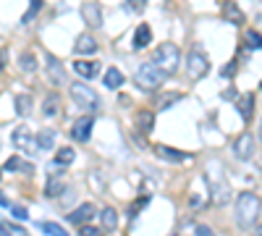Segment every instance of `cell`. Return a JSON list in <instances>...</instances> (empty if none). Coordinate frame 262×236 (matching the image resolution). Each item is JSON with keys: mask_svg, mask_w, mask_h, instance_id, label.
Segmentation results:
<instances>
[{"mask_svg": "<svg viewBox=\"0 0 262 236\" xmlns=\"http://www.w3.org/2000/svg\"><path fill=\"white\" fill-rule=\"evenodd\" d=\"M233 215H236L238 228H252L254 220H257V215H259V199L252 192H241V194L236 197Z\"/></svg>", "mask_w": 262, "mask_h": 236, "instance_id": "cell-1", "label": "cell"}, {"mask_svg": "<svg viewBox=\"0 0 262 236\" xmlns=\"http://www.w3.org/2000/svg\"><path fill=\"white\" fill-rule=\"evenodd\" d=\"M165 71L163 68H157L155 63H142L139 68H136V84H139L142 89H147V92H152V89H157V87H163V81H165Z\"/></svg>", "mask_w": 262, "mask_h": 236, "instance_id": "cell-2", "label": "cell"}, {"mask_svg": "<svg viewBox=\"0 0 262 236\" xmlns=\"http://www.w3.org/2000/svg\"><path fill=\"white\" fill-rule=\"evenodd\" d=\"M178 61H181V53H178V47H176L173 42L157 45L155 58H152V63H155L157 68H163L165 74H173V71L178 68Z\"/></svg>", "mask_w": 262, "mask_h": 236, "instance_id": "cell-3", "label": "cell"}, {"mask_svg": "<svg viewBox=\"0 0 262 236\" xmlns=\"http://www.w3.org/2000/svg\"><path fill=\"white\" fill-rule=\"evenodd\" d=\"M71 97H74V102L79 105V108H84V110H100V108H102L97 92H95L92 87L82 84V81L71 84Z\"/></svg>", "mask_w": 262, "mask_h": 236, "instance_id": "cell-4", "label": "cell"}, {"mask_svg": "<svg viewBox=\"0 0 262 236\" xmlns=\"http://www.w3.org/2000/svg\"><path fill=\"white\" fill-rule=\"evenodd\" d=\"M207 71H210V61H207V58H204L199 50L189 53V58H186V74H189L191 79L207 76Z\"/></svg>", "mask_w": 262, "mask_h": 236, "instance_id": "cell-5", "label": "cell"}, {"mask_svg": "<svg viewBox=\"0 0 262 236\" xmlns=\"http://www.w3.org/2000/svg\"><path fill=\"white\" fill-rule=\"evenodd\" d=\"M92 129H95V118L92 115H82V118H76V124L71 126V137L76 142H89L92 139Z\"/></svg>", "mask_w": 262, "mask_h": 236, "instance_id": "cell-6", "label": "cell"}, {"mask_svg": "<svg viewBox=\"0 0 262 236\" xmlns=\"http://www.w3.org/2000/svg\"><path fill=\"white\" fill-rule=\"evenodd\" d=\"M155 155L165 160V163H189V160H194V155H189V152H181L176 147H168V145H157L155 147Z\"/></svg>", "mask_w": 262, "mask_h": 236, "instance_id": "cell-7", "label": "cell"}, {"mask_svg": "<svg viewBox=\"0 0 262 236\" xmlns=\"http://www.w3.org/2000/svg\"><path fill=\"white\" fill-rule=\"evenodd\" d=\"M233 155L238 160H252V155H254V139H252V134H241L233 142Z\"/></svg>", "mask_w": 262, "mask_h": 236, "instance_id": "cell-8", "label": "cell"}, {"mask_svg": "<svg viewBox=\"0 0 262 236\" xmlns=\"http://www.w3.org/2000/svg\"><path fill=\"white\" fill-rule=\"evenodd\" d=\"M45 66H48V76L55 87L63 84V79H66V66L58 61L55 55H45Z\"/></svg>", "mask_w": 262, "mask_h": 236, "instance_id": "cell-9", "label": "cell"}, {"mask_svg": "<svg viewBox=\"0 0 262 236\" xmlns=\"http://www.w3.org/2000/svg\"><path fill=\"white\" fill-rule=\"evenodd\" d=\"M82 19H84L92 29L102 27V8H100V3H84V6H82Z\"/></svg>", "mask_w": 262, "mask_h": 236, "instance_id": "cell-10", "label": "cell"}, {"mask_svg": "<svg viewBox=\"0 0 262 236\" xmlns=\"http://www.w3.org/2000/svg\"><path fill=\"white\" fill-rule=\"evenodd\" d=\"M236 108H238V115H241V121H252V113H254V94H241V97L236 100Z\"/></svg>", "mask_w": 262, "mask_h": 236, "instance_id": "cell-11", "label": "cell"}, {"mask_svg": "<svg viewBox=\"0 0 262 236\" xmlns=\"http://www.w3.org/2000/svg\"><path fill=\"white\" fill-rule=\"evenodd\" d=\"M100 63L97 61H76L74 63V71H76V74L79 76H84V79H95L97 74H100Z\"/></svg>", "mask_w": 262, "mask_h": 236, "instance_id": "cell-12", "label": "cell"}, {"mask_svg": "<svg viewBox=\"0 0 262 236\" xmlns=\"http://www.w3.org/2000/svg\"><path fill=\"white\" fill-rule=\"evenodd\" d=\"M92 215H95V207L89 205V202H82L76 210L68 212V223H87Z\"/></svg>", "mask_w": 262, "mask_h": 236, "instance_id": "cell-13", "label": "cell"}, {"mask_svg": "<svg viewBox=\"0 0 262 236\" xmlns=\"http://www.w3.org/2000/svg\"><path fill=\"white\" fill-rule=\"evenodd\" d=\"M74 50H76V55H92V53L97 50V42H95L92 34H79Z\"/></svg>", "mask_w": 262, "mask_h": 236, "instance_id": "cell-14", "label": "cell"}, {"mask_svg": "<svg viewBox=\"0 0 262 236\" xmlns=\"http://www.w3.org/2000/svg\"><path fill=\"white\" fill-rule=\"evenodd\" d=\"M61 110V94L58 92H50L48 97L42 100V115H48V118H55Z\"/></svg>", "mask_w": 262, "mask_h": 236, "instance_id": "cell-15", "label": "cell"}, {"mask_svg": "<svg viewBox=\"0 0 262 236\" xmlns=\"http://www.w3.org/2000/svg\"><path fill=\"white\" fill-rule=\"evenodd\" d=\"M100 220H102V228H105L108 233L116 231L118 228V212H116V207H102Z\"/></svg>", "mask_w": 262, "mask_h": 236, "instance_id": "cell-16", "label": "cell"}, {"mask_svg": "<svg viewBox=\"0 0 262 236\" xmlns=\"http://www.w3.org/2000/svg\"><path fill=\"white\" fill-rule=\"evenodd\" d=\"M223 16L228 19L231 24H236V27H241V24L246 21L244 14H241V8H238L236 3H231V0H228V3H223Z\"/></svg>", "mask_w": 262, "mask_h": 236, "instance_id": "cell-17", "label": "cell"}, {"mask_svg": "<svg viewBox=\"0 0 262 236\" xmlns=\"http://www.w3.org/2000/svg\"><path fill=\"white\" fill-rule=\"evenodd\" d=\"M150 40H152V29H150V24H142V27L136 29V34H134V47H136V50H142V47L150 45Z\"/></svg>", "mask_w": 262, "mask_h": 236, "instance_id": "cell-18", "label": "cell"}, {"mask_svg": "<svg viewBox=\"0 0 262 236\" xmlns=\"http://www.w3.org/2000/svg\"><path fill=\"white\" fill-rule=\"evenodd\" d=\"M14 142H16L19 147H24L27 152H34V150H37V145H32V137H29L27 129H16V132H14Z\"/></svg>", "mask_w": 262, "mask_h": 236, "instance_id": "cell-19", "label": "cell"}, {"mask_svg": "<svg viewBox=\"0 0 262 236\" xmlns=\"http://www.w3.org/2000/svg\"><path fill=\"white\" fill-rule=\"evenodd\" d=\"M102 81H105L108 89H118V87L123 84V74H121L118 68H108L105 76H102Z\"/></svg>", "mask_w": 262, "mask_h": 236, "instance_id": "cell-20", "label": "cell"}, {"mask_svg": "<svg viewBox=\"0 0 262 236\" xmlns=\"http://www.w3.org/2000/svg\"><path fill=\"white\" fill-rule=\"evenodd\" d=\"M136 126H139V132H152V126H155V115L150 110H139L136 113Z\"/></svg>", "mask_w": 262, "mask_h": 236, "instance_id": "cell-21", "label": "cell"}, {"mask_svg": "<svg viewBox=\"0 0 262 236\" xmlns=\"http://www.w3.org/2000/svg\"><path fill=\"white\" fill-rule=\"evenodd\" d=\"M37 147L40 150H53L55 147V132L53 129H42L37 134Z\"/></svg>", "mask_w": 262, "mask_h": 236, "instance_id": "cell-22", "label": "cell"}, {"mask_svg": "<svg viewBox=\"0 0 262 236\" xmlns=\"http://www.w3.org/2000/svg\"><path fill=\"white\" fill-rule=\"evenodd\" d=\"M63 189H66V181L58 179V176H53V179H48V184H45V194L58 197V194H63Z\"/></svg>", "mask_w": 262, "mask_h": 236, "instance_id": "cell-23", "label": "cell"}, {"mask_svg": "<svg viewBox=\"0 0 262 236\" xmlns=\"http://www.w3.org/2000/svg\"><path fill=\"white\" fill-rule=\"evenodd\" d=\"M76 158V150L74 147H61L58 155H55V165H61V168H66V165H71Z\"/></svg>", "mask_w": 262, "mask_h": 236, "instance_id": "cell-24", "label": "cell"}, {"mask_svg": "<svg viewBox=\"0 0 262 236\" xmlns=\"http://www.w3.org/2000/svg\"><path fill=\"white\" fill-rule=\"evenodd\" d=\"M37 226H40V231H42V233H48V236H68V231H66V228H61L58 223H50V220H40Z\"/></svg>", "mask_w": 262, "mask_h": 236, "instance_id": "cell-25", "label": "cell"}, {"mask_svg": "<svg viewBox=\"0 0 262 236\" xmlns=\"http://www.w3.org/2000/svg\"><path fill=\"white\" fill-rule=\"evenodd\" d=\"M19 68L21 71H34L37 68V58H34L32 53H21L19 55Z\"/></svg>", "mask_w": 262, "mask_h": 236, "instance_id": "cell-26", "label": "cell"}, {"mask_svg": "<svg viewBox=\"0 0 262 236\" xmlns=\"http://www.w3.org/2000/svg\"><path fill=\"white\" fill-rule=\"evenodd\" d=\"M6 171H27V173H32V165H27L21 158H11L6 163Z\"/></svg>", "mask_w": 262, "mask_h": 236, "instance_id": "cell-27", "label": "cell"}, {"mask_svg": "<svg viewBox=\"0 0 262 236\" xmlns=\"http://www.w3.org/2000/svg\"><path fill=\"white\" fill-rule=\"evenodd\" d=\"M16 110L21 115H27L32 110V97H29V94H19V97H16Z\"/></svg>", "mask_w": 262, "mask_h": 236, "instance_id": "cell-28", "label": "cell"}, {"mask_svg": "<svg viewBox=\"0 0 262 236\" xmlns=\"http://www.w3.org/2000/svg\"><path fill=\"white\" fill-rule=\"evenodd\" d=\"M42 6H45L42 0H29V11H27V16H24V24H29L34 16H37L40 11H42Z\"/></svg>", "mask_w": 262, "mask_h": 236, "instance_id": "cell-29", "label": "cell"}, {"mask_svg": "<svg viewBox=\"0 0 262 236\" xmlns=\"http://www.w3.org/2000/svg\"><path fill=\"white\" fill-rule=\"evenodd\" d=\"M246 47H252V50H262V34L259 32H246Z\"/></svg>", "mask_w": 262, "mask_h": 236, "instance_id": "cell-30", "label": "cell"}, {"mask_svg": "<svg viewBox=\"0 0 262 236\" xmlns=\"http://www.w3.org/2000/svg\"><path fill=\"white\" fill-rule=\"evenodd\" d=\"M147 202H150V194H147V197H139V199H136V202L131 205V210H129V218H134V215H136V212H139L142 207H147Z\"/></svg>", "mask_w": 262, "mask_h": 236, "instance_id": "cell-31", "label": "cell"}, {"mask_svg": "<svg viewBox=\"0 0 262 236\" xmlns=\"http://www.w3.org/2000/svg\"><path fill=\"white\" fill-rule=\"evenodd\" d=\"M79 236H102V228H97V226H82V228H79Z\"/></svg>", "mask_w": 262, "mask_h": 236, "instance_id": "cell-32", "label": "cell"}, {"mask_svg": "<svg viewBox=\"0 0 262 236\" xmlns=\"http://www.w3.org/2000/svg\"><path fill=\"white\" fill-rule=\"evenodd\" d=\"M176 100H181V94H165V100H160V110H165L168 105H173Z\"/></svg>", "mask_w": 262, "mask_h": 236, "instance_id": "cell-33", "label": "cell"}, {"mask_svg": "<svg viewBox=\"0 0 262 236\" xmlns=\"http://www.w3.org/2000/svg\"><path fill=\"white\" fill-rule=\"evenodd\" d=\"M194 236H215V233L204 226V223H197V226H194Z\"/></svg>", "mask_w": 262, "mask_h": 236, "instance_id": "cell-34", "label": "cell"}, {"mask_svg": "<svg viewBox=\"0 0 262 236\" xmlns=\"http://www.w3.org/2000/svg\"><path fill=\"white\" fill-rule=\"evenodd\" d=\"M236 74V63H228V66H223V71H220V76H225V79H231Z\"/></svg>", "mask_w": 262, "mask_h": 236, "instance_id": "cell-35", "label": "cell"}, {"mask_svg": "<svg viewBox=\"0 0 262 236\" xmlns=\"http://www.w3.org/2000/svg\"><path fill=\"white\" fill-rule=\"evenodd\" d=\"M14 215H16L19 220H27L29 212H27V207H14Z\"/></svg>", "mask_w": 262, "mask_h": 236, "instance_id": "cell-36", "label": "cell"}, {"mask_svg": "<svg viewBox=\"0 0 262 236\" xmlns=\"http://www.w3.org/2000/svg\"><path fill=\"white\" fill-rule=\"evenodd\" d=\"M129 3H131V8L136 11V14H139V11H142V8L147 6V0H129Z\"/></svg>", "mask_w": 262, "mask_h": 236, "instance_id": "cell-37", "label": "cell"}, {"mask_svg": "<svg viewBox=\"0 0 262 236\" xmlns=\"http://www.w3.org/2000/svg\"><path fill=\"white\" fill-rule=\"evenodd\" d=\"M223 100H238V97H236V87L225 89V92H223Z\"/></svg>", "mask_w": 262, "mask_h": 236, "instance_id": "cell-38", "label": "cell"}, {"mask_svg": "<svg viewBox=\"0 0 262 236\" xmlns=\"http://www.w3.org/2000/svg\"><path fill=\"white\" fill-rule=\"evenodd\" d=\"M3 68H6V50H0V74H3Z\"/></svg>", "mask_w": 262, "mask_h": 236, "instance_id": "cell-39", "label": "cell"}, {"mask_svg": "<svg viewBox=\"0 0 262 236\" xmlns=\"http://www.w3.org/2000/svg\"><path fill=\"white\" fill-rule=\"evenodd\" d=\"M0 207H8V202H6V194L0 192Z\"/></svg>", "mask_w": 262, "mask_h": 236, "instance_id": "cell-40", "label": "cell"}, {"mask_svg": "<svg viewBox=\"0 0 262 236\" xmlns=\"http://www.w3.org/2000/svg\"><path fill=\"white\" fill-rule=\"evenodd\" d=\"M0 236H11V231H8L6 226H0Z\"/></svg>", "mask_w": 262, "mask_h": 236, "instance_id": "cell-41", "label": "cell"}, {"mask_svg": "<svg viewBox=\"0 0 262 236\" xmlns=\"http://www.w3.org/2000/svg\"><path fill=\"white\" fill-rule=\"evenodd\" d=\"M259 139H262V121H259Z\"/></svg>", "mask_w": 262, "mask_h": 236, "instance_id": "cell-42", "label": "cell"}, {"mask_svg": "<svg viewBox=\"0 0 262 236\" xmlns=\"http://www.w3.org/2000/svg\"><path fill=\"white\" fill-rule=\"evenodd\" d=\"M257 236H262V226H259V228H257Z\"/></svg>", "mask_w": 262, "mask_h": 236, "instance_id": "cell-43", "label": "cell"}, {"mask_svg": "<svg viewBox=\"0 0 262 236\" xmlns=\"http://www.w3.org/2000/svg\"><path fill=\"white\" fill-rule=\"evenodd\" d=\"M259 89H262V81H259Z\"/></svg>", "mask_w": 262, "mask_h": 236, "instance_id": "cell-44", "label": "cell"}]
</instances>
